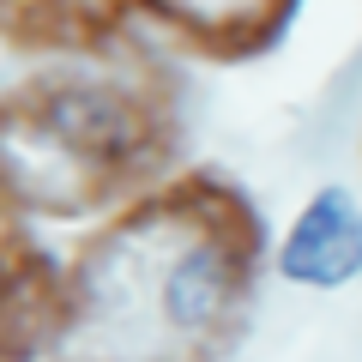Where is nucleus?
Instances as JSON below:
<instances>
[{"mask_svg":"<svg viewBox=\"0 0 362 362\" xmlns=\"http://www.w3.org/2000/svg\"><path fill=\"white\" fill-rule=\"evenodd\" d=\"M278 272L308 290H338L362 278V199L350 187H320L290 223Z\"/></svg>","mask_w":362,"mask_h":362,"instance_id":"obj_1","label":"nucleus"},{"mask_svg":"<svg viewBox=\"0 0 362 362\" xmlns=\"http://www.w3.org/2000/svg\"><path fill=\"white\" fill-rule=\"evenodd\" d=\"M230 302V259L211 242H194L187 254H175V266L163 272V314L181 332H199L211 326Z\"/></svg>","mask_w":362,"mask_h":362,"instance_id":"obj_2","label":"nucleus"}]
</instances>
